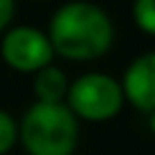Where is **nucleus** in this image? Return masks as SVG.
I'll return each mask as SVG.
<instances>
[{
	"label": "nucleus",
	"instance_id": "obj_1",
	"mask_svg": "<svg viewBox=\"0 0 155 155\" xmlns=\"http://www.w3.org/2000/svg\"><path fill=\"white\" fill-rule=\"evenodd\" d=\"M50 46L57 55L73 62L103 57L114 44V23L103 7L73 0L53 14L48 28Z\"/></svg>",
	"mask_w": 155,
	"mask_h": 155
},
{
	"label": "nucleus",
	"instance_id": "obj_2",
	"mask_svg": "<svg viewBox=\"0 0 155 155\" xmlns=\"http://www.w3.org/2000/svg\"><path fill=\"white\" fill-rule=\"evenodd\" d=\"M18 137L30 155H73L80 126L64 103H34L23 114Z\"/></svg>",
	"mask_w": 155,
	"mask_h": 155
},
{
	"label": "nucleus",
	"instance_id": "obj_3",
	"mask_svg": "<svg viewBox=\"0 0 155 155\" xmlns=\"http://www.w3.org/2000/svg\"><path fill=\"white\" fill-rule=\"evenodd\" d=\"M121 82L107 73H84L73 84H68L66 103L75 119L84 121H110L123 107Z\"/></svg>",
	"mask_w": 155,
	"mask_h": 155
},
{
	"label": "nucleus",
	"instance_id": "obj_4",
	"mask_svg": "<svg viewBox=\"0 0 155 155\" xmlns=\"http://www.w3.org/2000/svg\"><path fill=\"white\" fill-rule=\"evenodd\" d=\"M0 55L7 66L18 73H37L50 66L55 50L46 32L32 28V25H18L5 34L0 44Z\"/></svg>",
	"mask_w": 155,
	"mask_h": 155
},
{
	"label": "nucleus",
	"instance_id": "obj_5",
	"mask_svg": "<svg viewBox=\"0 0 155 155\" xmlns=\"http://www.w3.org/2000/svg\"><path fill=\"white\" fill-rule=\"evenodd\" d=\"M123 98L139 112L155 110V50L135 57L128 64L121 80Z\"/></svg>",
	"mask_w": 155,
	"mask_h": 155
},
{
	"label": "nucleus",
	"instance_id": "obj_6",
	"mask_svg": "<svg viewBox=\"0 0 155 155\" xmlns=\"http://www.w3.org/2000/svg\"><path fill=\"white\" fill-rule=\"evenodd\" d=\"M34 94H37L39 103H64L68 94V78L62 68L57 66H46L37 71L34 78Z\"/></svg>",
	"mask_w": 155,
	"mask_h": 155
},
{
	"label": "nucleus",
	"instance_id": "obj_7",
	"mask_svg": "<svg viewBox=\"0 0 155 155\" xmlns=\"http://www.w3.org/2000/svg\"><path fill=\"white\" fill-rule=\"evenodd\" d=\"M132 21L141 32L155 37V0H135L132 2Z\"/></svg>",
	"mask_w": 155,
	"mask_h": 155
},
{
	"label": "nucleus",
	"instance_id": "obj_8",
	"mask_svg": "<svg viewBox=\"0 0 155 155\" xmlns=\"http://www.w3.org/2000/svg\"><path fill=\"white\" fill-rule=\"evenodd\" d=\"M18 139V128H16V121L12 119L9 112L0 110V155H5L12 150V146Z\"/></svg>",
	"mask_w": 155,
	"mask_h": 155
},
{
	"label": "nucleus",
	"instance_id": "obj_9",
	"mask_svg": "<svg viewBox=\"0 0 155 155\" xmlns=\"http://www.w3.org/2000/svg\"><path fill=\"white\" fill-rule=\"evenodd\" d=\"M12 18H14V0H0V32L7 30Z\"/></svg>",
	"mask_w": 155,
	"mask_h": 155
},
{
	"label": "nucleus",
	"instance_id": "obj_10",
	"mask_svg": "<svg viewBox=\"0 0 155 155\" xmlns=\"http://www.w3.org/2000/svg\"><path fill=\"white\" fill-rule=\"evenodd\" d=\"M148 128H150V132L155 135V110L148 114Z\"/></svg>",
	"mask_w": 155,
	"mask_h": 155
}]
</instances>
